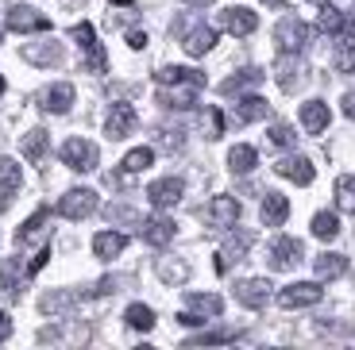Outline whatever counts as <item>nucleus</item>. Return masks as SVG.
<instances>
[{
  "label": "nucleus",
  "instance_id": "13",
  "mask_svg": "<svg viewBox=\"0 0 355 350\" xmlns=\"http://www.w3.org/2000/svg\"><path fill=\"white\" fill-rule=\"evenodd\" d=\"M139 235H143V243H151V246H166V243H174V219H166V216L143 219V223H139Z\"/></svg>",
  "mask_w": 355,
  "mask_h": 350
},
{
  "label": "nucleus",
  "instance_id": "40",
  "mask_svg": "<svg viewBox=\"0 0 355 350\" xmlns=\"http://www.w3.org/2000/svg\"><path fill=\"white\" fill-rule=\"evenodd\" d=\"M43 223H46V208H39L35 216H31V219L24 223V228L16 231V243H31V239H35L39 231H43Z\"/></svg>",
  "mask_w": 355,
  "mask_h": 350
},
{
  "label": "nucleus",
  "instance_id": "41",
  "mask_svg": "<svg viewBox=\"0 0 355 350\" xmlns=\"http://www.w3.org/2000/svg\"><path fill=\"white\" fill-rule=\"evenodd\" d=\"M240 331H205L197 339H189V347H213V342H236Z\"/></svg>",
  "mask_w": 355,
  "mask_h": 350
},
{
  "label": "nucleus",
  "instance_id": "2",
  "mask_svg": "<svg viewBox=\"0 0 355 350\" xmlns=\"http://www.w3.org/2000/svg\"><path fill=\"white\" fill-rule=\"evenodd\" d=\"M275 43H278V50H282V54L305 50V43H309V24L297 19V16H282V19H278V27H275Z\"/></svg>",
  "mask_w": 355,
  "mask_h": 350
},
{
  "label": "nucleus",
  "instance_id": "16",
  "mask_svg": "<svg viewBox=\"0 0 355 350\" xmlns=\"http://www.w3.org/2000/svg\"><path fill=\"white\" fill-rule=\"evenodd\" d=\"M236 219H240L236 196H213V204H209V223L224 231V228H236Z\"/></svg>",
  "mask_w": 355,
  "mask_h": 350
},
{
  "label": "nucleus",
  "instance_id": "33",
  "mask_svg": "<svg viewBox=\"0 0 355 350\" xmlns=\"http://www.w3.org/2000/svg\"><path fill=\"white\" fill-rule=\"evenodd\" d=\"M46 142H51V135H46V131H27L24 142H19V150H24L27 162H39V158L46 154Z\"/></svg>",
  "mask_w": 355,
  "mask_h": 350
},
{
  "label": "nucleus",
  "instance_id": "15",
  "mask_svg": "<svg viewBox=\"0 0 355 350\" xmlns=\"http://www.w3.org/2000/svg\"><path fill=\"white\" fill-rule=\"evenodd\" d=\"M197 93H201V85H189V81H182V85H162L159 104H166V108H193Z\"/></svg>",
  "mask_w": 355,
  "mask_h": 350
},
{
  "label": "nucleus",
  "instance_id": "45",
  "mask_svg": "<svg viewBox=\"0 0 355 350\" xmlns=\"http://www.w3.org/2000/svg\"><path fill=\"white\" fill-rule=\"evenodd\" d=\"M128 46H132V50H143V46H147V31H132V35H128Z\"/></svg>",
  "mask_w": 355,
  "mask_h": 350
},
{
  "label": "nucleus",
  "instance_id": "47",
  "mask_svg": "<svg viewBox=\"0 0 355 350\" xmlns=\"http://www.w3.org/2000/svg\"><path fill=\"white\" fill-rule=\"evenodd\" d=\"M344 116L355 120V93H344Z\"/></svg>",
  "mask_w": 355,
  "mask_h": 350
},
{
  "label": "nucleus",
  "instance_id": "11",
  "mask_svg": "<svg viewBox=\"0 0 355 350\" xmlns=\"http://www.w3.org/2000/svg\"><path fill=\"white\" fill-rule=\"evenodd\" d=\"M182 193H186L182 177H162V181H155L151 189H147V201H151L155 208H174V204L182 201Z\"/></svg>",
  "mask_w": 355,
  "mask_h": 350
},
{
  "label": "nucleus",
  "instance_id": "24",
  "mask_svg": "<svg viewBox=\"0 0 355 350\" xmlns=\"http://www.w3.org/2000/svg\"><path fill=\"white\" fill-rule=\"evenodd\" d=\"M302 81H305V66L293 58V54H286V58L278 62V85H282L286 93H293V89L302 85Z\"/></svg>",
  "mask_w": 355,
  "mask_h": 350
},
{
  "label": "nucleus",
  "instance_id": "35",
  "mask_svg": "<svg viewBox=\"0 0 355 350\" xmlns=\"http://www.w3.org/2000/svg\"><path fill=\"white\" fill-rule=\"evenodd\" d=\"M332 62H336L340 73H355V35L340 39V43H336V58H332Z\"/></svg>",
  "mask_w": 355,
  "mask_h": 350
},
{
  "label": "nucleus",
  "instance_id": "18",
  "mask_svg": "<svg viewBox=\"0 0 355 350\" xmlns=\"http://www.w3.org/2000/svg\"><path fill=\"white\" fill-rule=\"evenodd\" d=\"M259 216H263L266 228H282L286 216H290V201H286L282 193H266V196H263V208H259Z\"/></svg>",
  "mask_w": 355,
  "mask_h": 350
},
{
  "label": "nucleus",
  "instance_id": "12",
  "mask_svg": "<svg viewBox=\"0 0 355 350\" xmlns=\"http://www.w3.org/2000/svg\"><path fill=\"white\" fill-rule=\"evenodd\" d=\"M236 300H240L243 308H263L266 300H270V281L266 277H248L236 285Z\"/></svg>",
  "mask_w": 355,
  "mask_h": 350
},
{
  "label": "nucleus",
  "instance_id": "5",
  "mask_svg": "<svg viewBox=\"0 0 355 350\" xmlns=\"http://www.w3.org/2000/svg\"><path fill=\"white\" fill-rule=\"evenodd\" d=\"M97 193H93V189H70V193L62 196V201H58V216H66V219H85V216H93V212H97Z\"/></svg>",
  "mask_w": 355,
  "mask_h": 350
},
{
  "label": "nucleus",
  "instance_id": "4",
  "mask_svg": "<svg viewBox=\"0 0 355 350\" xmlns=\"http://www.w3.org/2000/svg\"><path fill=\"white\" fill-rule=\"evenodd\" d=\"M320 297H324V289H320L317 281H293V285H286V289L278 293V304H282L286 312H293V308H313Z\"/></svg>",
  "mask_w": 355,
  "mask_h": 350
},
{
  "label": "nucleus",
  "instance_id": "28",
  "mask_svg": "<svg viewBox=\"0 0 355 350\" xmlns=\"http://www.w3.org/2000/svg\"><path fill=\"white\" fill-rule=\"evenodd\" d=\"M259 166V154L255 147H248V142H240V147L228 150V169L232 174H251V169Z\"/></svg>",
  "mask_w": 355,
  "mask_h": 350
},
{
  "label": "nucleus",
  "instance_id": "44",
  "mask_svg": "<svg viewBox=\"0 0 355 350\" xmlns=\"http://www.w3.org/2000/svg\"><path fill=\"white\" fill-rule=\"evenodd\" d=\"M46 258H51V246H43V250H39L35 258L27 262V277H35V273H39V270H43V266H46Z\"/></svg>",
  "mask_w": 355,
  "mask_h": 350
},
{
  "label": "nucleus",
  "instance_id": "3",
  "mask_svg": "<svg viewBox=\"0 0 355 350\" xmlns=\"http://www.w3.org/2000/svg\"><path fill=\"white\" fill-rule=\"evenodd\" d=\"M8 31H16V35H35V31H51V16H43L39 8H27V4H16V8H8Z\"/></svg>",
  "mask_w": 355,
  "mask_h": 350
},
{
  "label": "nucleus",
  "instance_id": "34",
  "mask_svg": "<svg viewBox=\"0 0 355 350\" xmlns=\"http://www.w3.org/2000/svg\"><path fill=\"white\" fill-rule=\"evenodd\" d=\"M259 81H263V70H240L236 77H228V81H224V85H220V93H224V97H232V93H243V89L259 85Z\"/></svg>",
  "mask_w": 355,
  "mask_h": 350
},
{
  "label": "nucleus",
  "instance_id": "48",
  "mask_svg": "<svg viewBox=\"0 0 355 350\" xmlns=\"http://www.w3.org/2000/svg\"><path fill=\"white\" fill-rule=\"evenodd\" d=\"M186 4H193V8H205V4H213V0H186Z\"/></svg>",
  "mask_w": 355,
  "mask_h": 350
},
{
  "label": "nucleus",
  "instance_id": "23",
  "mask_svg": "<svg viewBox=\"0 0 355 350\" xmlns=\"http://www.w3.org/2000/svg\"><path fill=\"white\" fill-rule=\"evenodd\" d=\"M124 246H128V235H120V231H101L97 239H93V254L97 258H116V254H124Z\"/></svg>",
  "mask_w": 355,
  "mask_h": 350
},
{
  "label": "nucleus",
  "instance_id": "26",
  "mask_svg": "<svg viewBox=\"0 0 355 350\" xmlns=\"http://www.w3.org/2000/svg\"><path fill=\"white\" fill-rule=\"evenodd\" d=\"M24 58L31 62V66H58V62H62V46H58V43H43V46L27 43L24 46Z\"/></svg>",
  "mask_w": 355,
  "mask_h": 350
},
{
  "label": "nucleus",
  "instance_id": "30",
  "mask_svg": "<svg viewBox=\"0 0 355 350\" xmlns=\"http://www.w3.org/2000/svg\"><path fill=\"white\" fill-rule=\"evenodd\" d=\"M270 116V104L263 97H243L240 108H236V120L240 123H255V120H266Z\"/></svg>",
  "mask_w": 355,
  "mask_h": 350
},
{
  "label": "nucleus",
  "instance_id": "36",
  "mask_svg": "<svg viewBox=\"0 0 355 350\" xmlns=\"http://www.w3.org/2000/svg\"><path fill=\"white\" fill-rule=\"evenodd\" d=\"M19 181H24V174H19V166L12 162V158L0 154V193H16Z\"/></svg>",
  "mask_w": 355,
  "mask_h": 350
},
{
  "label": "nucleus",
  "instance_id": "27",
  "mask_svg": "<svg viewBox=\"0 0 355 350\" xmlns=\"http://www.w3.org/2000/svg\"><path fill=\"white\" fill-rule=\"evenodd\" d=\"M186 304H189V312L209 315V320H216V315L224 312V300L216 297V293H189V297H186Z\"/></svg>",
  "mask_w": 355,
  "mask_h": 350
},
{
  "label": "nucleus",
  "instance_id": "6",
  "mask_svg": "<svg viewBox=\"0 0 355 350\" xmlns=\"http://www.w3.org/2000/svg\"><path fill=\"white\" fill-rule=\"evenodd\" d=\"M251 243H255L251 231H232V235L224 239L220 254H216V273H228L236 262H243V254L251 250Z\"/></svg>",
  "mask_w": 355,
  "mask_h": 350
},
{
  "label": "nucleus",
  "instance_id": "25",
  "mask_svg": "<svg viewBox=\"0 0 355 350\" xmlns=\"http://www.w3.org/2000/svg\"><path fill=\"white\" fill-rule=\"evenodd\" d=\"M313 270H317V281H336L347 273V258L344 254H320L313 262Z\"/></svg>",
  "mask_w": 355,
  "mask_h": 350
},
{
  "label": "nucleus",
  "instance_id": "32",
  "mask_svg": "<svg viewBox=\"0 0 355 350\" xmlns=\"http://www.w3.org/2000/svg\"><path fill=\"white\" fill-rule=\"evenodd\" d=\"M313 235L324 239V243H332V239L340 235V219H336V212H317V216H313Z\"/></svg>",
  "mask_w": 355,
  "mask_h": 350
},
{
  "label": "nucleus",
  "instance_id": "21",
  "mask_svg": "<svg viewBox=\"0 0 355 350\" xmlns=\"http://www.w3.org/2000/svg\"><path fill=\"white\" fill-rule=\"evenodd\" d=\"M182 46H186L189 58H201V54H209V50L216 46V31H213V27H193Z\"/></svg>",
  "mask_w": 355,
  "mask_h": 350
},
{
  "label": "nucleus",
  "instance_id": "10",
  "mask_svg": "<svg viewBox=\"0 0 355 350\" xmlns=\"http://www.w3.org/2000/svg\"><path fill=\"white\" fill-rule=\"evenodd\" d=\"M135 123H139V116H135L132 104H112V112L105 120V131H108V139H128L135 131Z\"/></svg>",
  "mask_w": 355,
  "mask_h": 350
},
{
  "label": "nucleus",
  "instance_id": "9",
  "mask_svg": "<svg viewBox=\"0 0 355 350\" xmlns=\"http://www.w3.org/2000/svg\"><path fill=\"white\" fill-rule=\"evenodd\" d=\"M278 177H286V181H293V185H313V177H317V169H313V162L309 158H302V154H286V158H278Z\"/></svg>",
  "mask_w": 355,
  "mask_h": 350
},
{
  "label": "nucleus",
  "instance_id": "50",
  "mask_svg": "<svg viewBox=\"0 0 355 350\" xmlns=\"http://www.w3.org/2000/svg\"><path fill=\"white\" fill-rule=\"evenodd\" d=\"M0 93H4V77H0Z\"/></svg>",
  "mask_w": 355,
  "mask_h": 350
},
{
  "label": "nucleus",
  "instance_id": "37",
  "mask_svg": "<svg viewBox=\"0 0 355 350\" xmlns=\"http://www.w3.org/2000/svg\"><path fill=\"white\" fill-rule=\"evenodd\" d=\"M124 320H128V327H135V331H151L155 327V312L147 304H132L124 312Z\"/></svg>",
  "mask_w": 355,
  "mask_h": 350
},
{
  "label": "nucleus",
  "instance_id": "31",
  "mask_svg": "<svg viewBox=\"0 0 355 350\" xmlns=\"http://www.w3.org/2000/svg\"><path fill=\"white\" fill-rule=\"evenodd\" d=\"M151 162H155V150L151 147H135V150H128V154H124L120 169H124V174H143Z\"/></svg>",
  "mask_w": 355,
  "mask_h": 350
},
{
  "label": "nucleus",
  "instance_id": "1",
  "mask_svg": "<svg viewBox=\"0 0 355 350\" xmlns=\"http://www.w3.org/2000/svg\"><path fill=\"white\" fill-rule=\"evenodd\" d=\"M70 35H73V43L85 50V70L89 73H105L108 70V54H105V46L97 43V31H93V24H73L70 27Z\"/></svg>",
  "mask_w": 355,
  "mask_h": 350
},
{
  "label": "nucleus",
  "instance_id": "20",
  "mask_svg": "<svg viewBox=\"0 0 355 350\" xmlns=\"http://www.w3.org/2000/svg\"><path fill=\"white\" fill-rule=\"evenodd\" d=\"M155 81H159V85H182V81H189V85L205 89V73L201 70H186V66H162V70L155 73Z\"/></svg>",
  "mask_w": 355,
  "mask_h": 350
},
{
  "label": "nucleus",
  "instance_id": "38",
  "mask_svg": "<svg viewBox=\"0 0 355 350\" xmlns=\"http://www.w3.org/2000/svg\"><path fill=\"white\" fill-rule=\"evenodd\" d=\"M336 204L344 212H355V174L336 177Z\"/></svg>",
  "mask_w": 355,
  "mask_h": 350
},
{
  "label": "nucleus",
  "instance_id": "19",
  "mask_svg": "<svg viewBox=\"0 0 355 350\" xmlns=\"http://www.w3.org/2000/svg\"><path fill=\"white\" fill-rule=\"evenodd\" d=\"M329 120L332 116H329V104H324V100H305L302 104V127L309 135H320L329 127Z\"/></svg>",
  "mask_w": 355,
  "mask_h": 350
},
{
  "label": "nucleus",
  "instance_id": "39",
  "mask_svg": "<svg viewBox=\"0 0 355 350\" xmlns=\"http://www.w3.org/2000/svg\"><path fill=\"white\" fill-rule=\"evenodd\" d=\"M155 270H159V277L166 281V285H182V281L189 277V270L182 262H170V258H159V266H155Z\"/></svg>",
  "mask_w": 355,
  "mask_h": 350
},
{
  "label": "nucleus",
  "instance_id": "49",
  "mask_svg": "<svg viewBox=\"0 0 355 350\" xmlns=\"http://www.w3.org/2000/svg\"><path fill=\"white\" fill-rule=\"evenodd\" d=\"M313 4H329V0H313Z\"/></svg>",
  "mask_w": 355,
  "mask_h": 350
},
{
  "label": "nucleus",
  "instance_id": "17",
  "mask_svg": "<svg viewBox=\"0 0 355 350\" xmlns=\"http://www.w3.org/2000/svg\"><path fill=\"white\" fill-rule=\"evenodd\" d=\"M70 104H73V85L70 81H58V85H51L43 93V112H54V116H62V112H70Z\"/></svg>",
  "mask_w": 355,
  "mask_h": 350
},
{
  "label": "nucleus",
  "instance_id": "7",
  "mask_svg": "<svg viewBox=\"0 0 355 350\" xmlns=\"http://www.w3.org/2000/svg\"><path fill=\"white\" fill-rule=\"evenodd\" d=\"M62 162L70 169H78V174H89V169H97V147L89 139H66Z\"/></svg>",
  "mask_w": 355,
  "mask_h": 350
},
{
  "label": "nucleus",
  "instance_id": "29",
  "mask_svg": "<svg viewBox=\"0 0 355 350\" xmlns=\"http://www.w3.org/2000/svg\"><path fill=\"white\" fill-rule=\"evenodd\" d=\"M317 31H320V35H340V31H347V12L324 4V12L317 16Z\"/></svg>",
  "mask_w": 355,
  "mask_h": 350
},
{
  "label": "nucleus",
  "instance_id": "14",
  "mask_svg": "<svg viewBox=\"0 0 355 350\" xmlns=\"http://www.w3.org/2000/svg\"><path fill=\"white\" fill-rule=\"evenodd\" d=\"M220 27L232 31V35H251L259 27V16L251 8H224L220 12Z\"/></svg>",
  "mask_w": 355,
  "mask_h": 350
},
{
  "label": "nucleus",
  "instance_id": "8",
  "mask_svg": "<svg viewBox=\"0 0 355 350\" xmlns=\"http://www.w3.org/2000/svg\"><path fill=\"white\" fill-rule=\"evenodd\" d=\"M302 254H305L302 239L278 235L275 243H270V266H275V270H293V266L302 262Z\"/></svg>",
  "mask_w": 355,
  "mask_h": 350
},
{
  "label": "nucleus",
  "instance_id": "22",
  "mask_svg": "<svg viewBox=\"0 0 355 350\" xmlns=\"http://www.w3.org/2000/svg\"><path fill=\"white\" fill-rule=\"evenodd\" d=\"M19 273H27L19 270V258H8L0 266V297L4 300H19Z\"/></svg>",
  "mask_w": 355,
  "mask_h": 350
},
{
  "label": "nucleus",
  "instance_id": "42",
  "mask_svg": "<svg viewBox=\"0 0 355 350\" xmlns=\"http://www.w3.org/2000/svg\"><path fill=\"white\" fill-rule=\"evenodd\" d=\"M270 142H275V147H293L297 135H293L290 123H275V127H270Z\"/></svg>",
  "mask_w": 355,
  "mask_h": 350
},
{
  "label": "nucleus",
  "instance_id": "46",
  "mask_svg": "<svg viewBox=\"0 0 355 350\" xmlns=\"http://www.w3.org/2000/svg\"><path fill=\"white\" fill-rule=\"evenodd\" d=\"M8 335H12V315H8V312H0V342L8 339Z\"/></svg>",
  "mask_w": 355,
  "mask_h": 350
},
{
  "label": "nucleus",
  "instance_id": "43",
  "mask_svg": "<svg viewBox=\"0 0 355 350\" xmlns=\"http://www.w3.org/2000/svg\"><path fill=\"white\" fill-rule=\"evenodd\" d=\"M205 120H209V139H220V135H224V116H220V108H209V112H205Z\"/></svg>",
  "mask_w": 355,
  "mask_h": 350
}]
</instances>
